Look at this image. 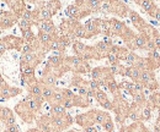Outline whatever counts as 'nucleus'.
Wrapping results in <instances>:
<instances>
[{
  "label": "nucleus",
  "instance_id": "nucleus-1",
  "mask_svg": "<svg viewBox=\"0 0 160 132\" xmlns=\"http://www.w3.org/2000/svg\"><path fill=\"white\" fill-rule=\"evenodd\" d=\"M14 112L18 116H20V119L25 124H32L36 119V116L30 112V108H28L27 102L25 100V98L22 100H20L19 103H16V105L14 108Z\"/></svg>",
  "mask_w": 160,
  "mask_h": 132
},
{
  "label": "nucleus",
  "instance_id": "nucleus-2",
  "mask_svg": "<svg viewBox=\"0 0 160 132\" xmlns=\"http://www.w3.org/2000/svg\"><path fill=\"white\" fill-rule=\"evenodd\" d=\"M20 17L15 14H12L11 11H5L2 9H0V31L11 28L12 26H15V23L19 22Z\"/></svg>",
  "mask_w": 160,
  "mask_h": 132
},
{
  "label": "nucleus",
  "instance_id": "nucleus-3",
  "mask_svg": "<svg viewBox=\"0 0 160 132\" xmlns=\"http://www.w3.org/2000/svg\"><path fill=\"white\" fill-rule=\"evenodd\" d=\"M100 19H90L85 22V39H90L100 33Z\"/></svg>",
  "mask_w": 160,
  "mask_h": 132
},
{
  "label": "nucleus",
  "instance_id": "nucleus-4",
  "mask_svg": "<svg viewBox=\"0 0 160 132\" xmlns=\"http://www.w3.org/2000/svg\"><path fill=\"white\" fill-rule=\"evenodd\" d=\"M37 124V129L43 132H54L53 125L51 122V115H41L40 117L35 119Z\"/></svg>",
  "mask_w": 160,
  "mask_h": 132
},
{
  "label": "nucleus",
  "instance_id": "nucleus-5",
  "mask_svg": "<svg viewBox=\"0 0 160 132\" xmlns=\"http://www.w3.org/2000/svg\"><path fill=\"white\" fill-rule=\"evenodd\" d=\"M2 39L8 43L10 50H22V47L25 44L23 39L21 37H18V36H14V34H8L5 37H2Z\"/></svg>",
  "mask_w": 160,
  "mask_h": 132
},
{
  "label": "nucleus",
  "instance_id": "nucleus-6",
  "mask_svg": "<svg viewBox=\"0 0 160 132\" xmlns=\"http://www.w3.org/2000/svg\"><path fill=\"white\" fill-rule=\"evenodd\" d=\"M22 93V89L16 88V87H11V86H5L2 88H0V99L2 100H9L16 95H19Z\"/></svg>",
  "mask_w": 160,
  "mask_h": 132
},
{
  "label": "nucleus",
  "instance_id": "nucleus-7",
  "mask_svg": "<svg viewBox=\"0 0 160 132\" xmlns=\"http://www.w3.org/2000/svg\"><path fill=\"white\" fill-rule=\"evenodd\" d=\"M79 126H81L82 129L84 127H88V126H94V119H92V110L88 112V113L80 114L77 115L75 120H74Z\"/></svg>",
  "mask_w": 160,
  "mask_h": 132
},
{
  "label": "nucleus",
  "instance_id": "nucleus-8",
  "mask_svg": "<svg viewBox=\"0 0 160 132\" xmlns=\"http://www.w3.org/2000/svg\"><path fill=\"white\" fill-rule=\"evenodd\" d=\"M111 2V10L110 12L116 14L121 17H126L128 15V7L126 6V4L121 2V1H110Z\"/></svg>",
  "mask_w": 160,
  "mask_h": 132
},
{
  "label": "nucleus",
  "instance_id": "nucleus-9",
  "mask_svg": "<svg viewBox=\"0 0 160 132\" xmlns=\"http://www.w3.org/2000/svg\"><path fill=\"white\" fill-rule=\"evenodd\" d=\"M5 4L9 6V11H11L12 14L18 15L19 17H21L22 12L26 10V2L25 1H5Z\"/></svg>",
  "mask_w": 160,
  "mask_h": 132
},
{
  "label": "nucleus",
  "instance_id": "nucleus-10",
  "mask_svg": "<svg viewBox=\"0 0 160 132\" xmlns=\"http://www.w3.org/2000/svg\"><path fill=\"white\" fill-rule=\"evenodd\" d=\"M92 119H94V125H102L105 121L110 120L111 116H110V114L106 113V112L92 109Z\"/></svg>",
  "mask_w": 160,
  "mask_h": 132
},
{
  "label": "nucleus",
  "instance_id": "nucleus-11",
  "mask_svg": "<svg viewBox=\"0 0 160 132\" xmlns=\"http://www.w3.org/2000/svg\"><path fill=\"white\" fill-rule=\"evenodd\" d=\"M128 15H129V19L132 21V23L134 25V27H136L137 30L142 31V28H143L147 23H145L144 20L139 16V14H137V12L133 11V10H129V11H128Z\"/></svg>",
  "mask_w": 160,
  "mask_h": 132
},
{
  "label": "nucleus",
  "instance_id": "nucleus-12",
  "mask_svg": "<svg viewBox=\"0 0 160 132\" xmlns=\"http://www.w3.org/2000/svg\"><path fill=\"white\" fill-rule=\"evenodd\" d=\"M41 87H42V83L40 82V80H37L36 82H33L32 84L27 86V92H28V95L33 97V98H37V97H41Z\"/></svg>",
  "mask_w": 160,
  "mask_h": 132
},
{
  "label": "nucleus",
  "instance_id": "nucleus-13",
  "mask_svg": "<svg viewBox=\"0 0 160 132\" xmlns=\"http://www.w3.org/2000/svg\"><path fill=\"white\" fill-rule=\"evenodd\" d=\"M36 38L38 39V42H40L41 45L46 48V50H47L48 44H49L52 40H54L52 36H49V34H47V33H44V32H41V31H38V34L36 36Z\"/></svg>",
  "mask_w": 160,
  "mask_h": 132
},
{
  "label": "nucleus",
  "instance_id": "nucleus-14",
  "mask_svg": "<svg viewBox=\"0 0 160 132\" xmlns=\"http://www.w3.org/2000/svg\"><path fill=\"white\" fill-rule=\"evenodd\" d=\"M54 91H56L54 87H49V86H44V84H42V87H41V97H42L44 100L48 102V100L53 97Z\"/></svg>",
  "mask_w": 160,
  "mask_h": 132
},
{
  "label": "nucleus",
  "instance_id": "nucleus-15",
  "mask_svg": "<svg viewBox=\"0 0 160 132\" xmlns=\"http://www.w3.org/2000/svg\"><path fill=\"white\" fill-rule=\"evenodd\" d=\"M44 7H46V9L52 14V16H53V15H56L60 10L62 4H60L59 1H47V2L44 4Z\"/></svg>",
  "mask_w": 160,
  "mask_h": 132
},
{
  "label": "nucleus",
  "instance_id": "nucleus-16",
  "mask_svg": "<svg viewBox=\"0 0 160 132\" xmlns=\"http://www.w3.org/2000/svg\"><path fill=\"white\" fill-rule=\"evenodd\" d=\"M67 114V110L62 104H51V116H63Z\"/></svg>",
  "mask_w": 160,
  "mask_h": 132
},
{
  "label": "nucleus",
  "instance_id": "nucleus-17",
  "mask_svg": "<svg viewBox=\"0 0 160 132\" xmlns=\"http://www.w3.org/2000/svg\"><path fill=\"white\" fill-rule=\"evenodd\" d=\"M64 99H65V98H64V95L62 93V89L56 88L54 94H53V97L48 100V103H49V105H51V104H62Z\"/></svg>",
  "mask_w": 160,
  "mask_h": 132
},
{
  "label": "nucleus",
  "instance_id": "nucleus-18",
  "mask_svg": "<svg viewBox=\"0 0 160 132\" xmlns=\"http://www.w3.org/2000/svg\"><path fill=\"white\" fill-rule=\"evenodd\" d=\"M124 132H148V131H147V129L140 124L139 121H137V122H133L132 125L127 126Z\"/></svg>",
  "mask_w": 160,
  "mask_h": 132
},
{
  "label": "nucleus",
  "instance_id": "nucleus-19",
  "mask_svg": "<svg viewBox=\"0 0 160 132\" xmlns=\"http://www.w3.org/2000/svg\"><path fill=\"white\" fill-rule=\"evenodd\" d=\"M72 47H73V52L75 53V57H80V55L84 53L85 48H86V45H85L82 42H80V40H75V42L72 44Z\"/></svg>",
  "mask_w": 160,
  "mask_h": 132
},
{
  "label": "nucleus",
  "instance_id": "nucleus-20",
  "mask_svg": "<svg viewBox=\"0 0 160 132\" xmlns=\"http://www.w3.org/2000/svg\"><path fill=\"white\" fill-rule=\"evenodd\" d=\"M148 38L145 37L143 33H139L138 36H136L134 39V44H136V49H144L145 48V43H147Z\"/></svg>",
  "mask_w": 160,
  "mask_h": 132
},
{
  "label": "nucleus",
  "instance_id": "nucleus-21",
  "mask_svg": "<svg viewBox=\"0 0 160 132\" xmlns=\"http://www.w3.org/2000/svg\"><path fill=\"white\" fill-rule=\"evenodd\" d=\"M136 2L139 5L145 12H148V14H149L150 11H153V10L157 7L155 4H154L153 1H136Z\"/></svg>",
  "mask_w": 160,
  "mask_h": 132
},
{
  "label": "nucleus",
  "instance_id": "nucleus-22",
  "mask_svg": "<svg viewBox=\"0 0 160 132\" xmlns=\"http://www.w3.org/2000/svg\"><path fill=\"white\" fill-rule=\"evenodd\" d=\"M138 55L134 53V52H129L127 55H126V57H124V61L127 62V65L128 66H133L134 64H136V61L138 60Z\"/></svg>",
  "mask_w": 160,
  "mask_h": 132
},
{
  "label": "nucleus",
  "instance_id": "nucleus-23",
  "mask_svg": "<svg viewBox=\"0 0 160 132\" xmlns=\"http://www.w3.org/2000/svg\"><path fill=\"white\" fill-rule=\"evenodd\" d=\"M21 33H22V39H23V42L25 43H27V42H31L33 38L36 37L35 36V33H33V31H32V28H28V30H25V31H21Z\"/></svg>",
  "mask_w": 160,
  "mask_h": 132
},
{
  "label": "nucleus",
  "instance_id": "nucleus-24",
  "mask_svg": "<svg viewBox=\"0 0 160 132\" xmlns=\"http://www.w3.org/2000/svg\"><path fill=\"white\" fill-rule=\"evenodd\" d=\"M150 117H152V109L148 105H145L140 110V120H149Z\"/></svg>",
  "mask_w": 160,
  "mask_h": 132
},
{
  "label": "nucleus",
  "instance_id": "nucleus-25",
  "mask_svg": "<svg viewBox=\"0 0 160 132\" xmlns=\"http://www.w3.org/2000/svg\"><path fill=\"white\" fill-rule=\"evenodd\" d=\"M149 103L153 105V108H160V94L159 93H153L150 95Z\"/></svg>",
  "mask_w": 160,
  "mask_h": 132
},
{
  "label": "nucleus",
  "instance_id": "nucleus-26",
  "mask_svg": "<svg viewBox=\"0 0 160 132\" xmlns=\"http://www.w3.org/2000/svg\"><path fill=\"white\" fill-rule=\"evenodd\" d=\"M101 126H102V129H103V131L105 132H113L115 131V124H113L112 119H110V120L105 121Z\"/></svg>",
  "mask_w": 160,
  "mask_h": 132
},
{
  "label": "nucleus",
  "instance_id": "nucleus-27",
  "mask_svg": "<svg viewBox=\"0 0 160 132\" xmlns=\"http://www.w3.org/2000/svg\"><path fill=\"white\" fill-rule=\"evenodd\" d=\"M18 25H19V27H20V31H25V30L32 28V26H33V23H32V22L26 21V20H21V19L19 20Z\"/></svg>",
  "mask_w": 160,
  "mask_h": 132
},
{
  "label": "nucleus",
  "instance_id": "nucleus-28",
  "mask_svg": "<svg viewBox=\"0 0 160 132\" xmlns=\"http://www.w3.org/2000/svg\"><path fill=\"white\" fill-rule=\"evenodd\" d=\"M2 124H4V126H5V127H8V126H12V125H16V116H15V114H12L11 116H9V117H6L5 120H2Z\"/></svg>",
  "mask_w": 160,
  "mask_h": 132
},
{
  "label": "nucleus",
  "instance_id": "nucleus-29",
  "mask_svg": "<svg viewBox=\"0 0 160 132\" xmlns=\"http://www.w3.org/2000/svg\"><path fill=\"white\" fill-rule=\"evenodd\" d=\"M106 59L108 60V62H110V65H117V64H120V59H118V57L116 55V54H113V53H108L107 54V57H106Z\"/></svg>",
  "mask_w": 160,
  "mask_h": 132
},
{
  "label": "nucleus",
  "instance_id": "nucleus-30",
  "mask_svg": "<svg viewBox=\"0 0 160 132\" xmlns=\"http://www.w3.org/2000/svg\"><path fill=\"white\" fill-rule=\"evenodd\" d=\"M0 109H1L2 120H5L6 117H9V116H11V115L14 114V110H12V109H10V108H8V107H0Z\"/></svg>",
  "mask_w": 160,
  "mask_h": 132
},
{
  "label": "nucleus",
  "instance_id": "nucleus-31",
  "mask_svg": "<svg viewBox=\"0 0 160 132\" xmlns=\"http://www.w3.org/2000/svg\"><path fill=\"white\" fill-rule=\"evenodd\" d=\"M8 50H10L8 43H6L2 38H0V57H2V55L5 54V52H8Z\"/></svg>",
  "mask_w": 160,
  "mask_h": 132
},
{
  "label": "nucleus",
  "instance_id": "nucleus-32",
  "mask_svg": "<svg viewBox=\"0 0 160 132\" xmlns=\"http://www.w3.org/2000/svg\"><path fill=\"white\" fill-rule=\"evenodd\" d=\"M62 105L64 107V109H70V108H74V103H73V98L72 99H64Z\"/></svg>",
  "mask_w": 160,
  "mask_h": 132
},
{
  "label": "nucleus",
  "instance_id": "nucleus-33",
  "mask_svg": "<svg viewBox=\"0 0 160 132\" xmlns=\"http://www.w3.org/2000/svg\"><path fill=\"white\" fill-rule=\"evenodd\" d=\"M4 132H21L20 127L18 126V124L16 125H12V126H8V127H5V131Z\"/></svg>",
  "mask_w": 160,
  "mask_h": 132
},
{
  "label": "nucleus",
  "instance_id": "nucleus-34",
  "mask_svg": "<svg viewBox=\"0 0 160 132\" xmlns=\"http://www.w3.org/2000/svg\"><path fill=\"white\" fill-rule=\"evenodd\" d=\"M84 132H99L98 129H95V126H88V127H84Z\"/></svg>",
  "mask_w": 160,
  "mask_h": 132
},
{
  "label": "nucleus",
  "instance_id": "nucleus-35",
  "mask_svg": "<svg viewBox=\"0 0 160 132\" xmlns=\"http://www.w3.org/2000/svg\"><path fill=\"white\" fill-rule=\"evenodd\" d=\"M154 132H160V127L155 126V129H154Z\"/></svg>",
  "mask_w": 160,
  "mask_h": 132
},
{
  "label": "nucleus",
  "instance_id": "nucleus-36",
  "mask_svg": "<svg viewBox=\"0 0 160 132\" xmlns=\"http://www.w3.org/2000/svg\"><path fill=\"white\" fill-rule=\"evenodd\" d=\"M0 121H2V115H1V109H0Z\"/></svg>",
  "mask_w": 160,
  "mask_h": 132
},
{
  "label": "nucleus",
  "instance_id": "nucleus-37",
  "mask_svg": "<svg viewBox=\"0 0 160 132\" xmlns=\"http://www.w3.org/2000/svg\"><path fill=\"white\" fill-rule=\"evenodd\" d=\"M67 132H78V131H75V130H69V131H67Z\"/></svg>",
  "mask_w": 160,
  "mask_h": 132
},
{
  "label": "nucleus",
  "instance_id": "nucleus-38",
  "mask_svg": "<svg viewBox=\"0 0 160 132\" xmlns=\"http://www.w3.org/2000/svg\"><path fill=\"white\" fill-rule=\"evenodd\" d=\"M1 77H2V75H1V72H0V78H1Z\"/></svg>",
  "mask_w": 160,
  "mask_h": 132
},
{
  "label": "nucleus",
  "instance_id": "nucleus-39",
  "mask_svg": "<svg viewBox=\"0 0 160 132\" xmlns=\"http://www.w3.org/2000/svg\"><path fill=\"white\" fill-rule=\"evenodd\" d=\"M78 132H79V131H78Z\"/></svg>",
  "mask_w": 160,
  "mask_h": 132
}]
</instances>
